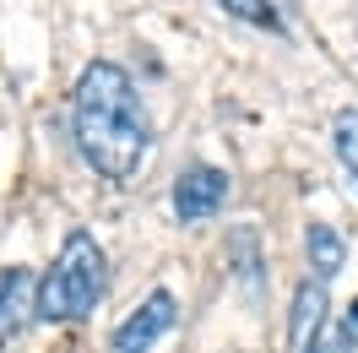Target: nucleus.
<instances>
[{
  "mask_svg": "<svg viewBox=\"0 0 358 353\" xmlns=\"http://www.w3.org/2000/svg\"><path fill=\"white\" fill-rule=\"evenodd\" d=\"M228 201V174L212 163H196L174 179V218L179 223H206Z\"/></svg>",
  "mask_w": 358,
  "mask_h": 353,
  "instance_id": "nucleus-4",
  "label": "nucleus"
},
{
  "mask_svg": "<svg viewBox=\"0 0 358 353\" xmlns=\"http://www.w3.org/2000/svg\"><path fill=\"white\" fill-rule=\"evenodd\" d=\"M304 353H331V348H320V342H315V348H304Z\"/></svg>",
  "mask_w": 358,
  "mask_h": 353,
  "instance_id": "nucleus-12",
  "label": "nucleus"
},
{
  "mask_svg": "<svg viewBox=\"0 0 358 353\" xmlns=\"http://www.w3.org/2000/svg\"><path fill=\"white\" fill-rule=\"evenodd\" d=\"M234 256H239V266H234V272H239V283L250 288V293H255V288H261V272H255V234H250V228H239V234H234Z\"/></svg>",
  "mask_w": 358,
  "mask_h": 353,
  "instance_id": "nucleus-10",
  "label": "nucleus"
},
{
  "mask_svg": "<svg viewBox=\"0 0 358 353\" xmlns=\"http://www.w3.org/2000/svg\"><path fill=\"white\" fill-rule=\"evenodd\" d=\"M174 321H179V299L169 293V288H152V293H147V299L114 326L109 348L114 353H147L152 342H163V337L174 331Z\"/></svg>",
  "mask_w": 358,
  "mask_h": 353,
  "instance_id": "nucleus-3",
  "label": "nucleus"
},
{
  "mask_svg": "<svg viewBox=\"0 0 358 353\" xmlns=\"http://www.w3.org/2000/svg\"><path fill=\"white\" fill-rule=\"evenodd\" d=\"M320 321H326V283H299V293H293V315H288V342L299 353L315 348V331H320Z\"/></svg>",
  "mask_w": 358,
  "mask_h": 353,
  "instance_id": "nucleus-5",
  "label": "nucleus"
},
{
  "mask_svg": "<svg viewBox=\"0 0 358 353\" xmlns=\"http://www.w3.org/2000/svg\"><path fill=\"white\" fill-rule=\"evenodd\" d=\"M27 293H38L33 272H27V266H6V272H0V348L17 337L22 310H33V305H27Z\"/></svg>",
  "mask_w": 358,
  "mask_h": 353,
  "instance_id": "nucleus-6",
  "label": "nucleus"
},
{
  "mask_svg": "<svg viewBox=\"0 0 358 353\" xmlns=\"http://www.w3.org/2000/svg\"><path fill=\"white\" fill-rule=\"evenodd\" d=\"M71 131L76 147L103 179H131L147 158V109L136 98L125 66L114 60H92L76 76V98H71Z\"/></svg>",
  "mask_w": 358,
  "mask_h": 353,
  "instance_id": "nucleus-1",
  "label": "nucleus"
},
{
  "mask_svg": "<svg viewBox=\"0 0 358 353\" xmlns=\"http://www.w3.org/2000/svg\"><path fill=\"white\" fill-rule=\"evenodd\" d=\"M217 6H223L228 17H239V22L271 27V33H277V27H282V17H277V6H271V0H217Z\"/></svg>",
  "mask_w": 358,
  "mask_h": 353,
  "instance_id": "nucleus-9",
  "label": "nucleus"
},
{
  "mask_svg": "<svg viewBox=\"0 0 358 353\" xmlns=\"http://www.w3.org/2000/svg\"><path fill=\"white\" fill-rule=\"evenodd\" d=\"M331 147H336V158H342V169L358 179V109H342L331 120Z\"/></svg>",
  "mask_w": 358,
  "mask_h": 353,
  "instance_id": "nucleus-8",
  "label": "nucleus"
},
{
  "mask_svg": "<svg viewBox=\"0 0 358 353\" xmlns=\"http://www.w3.org/2000/svg\"><path fill=\"white\" fill-rule=\"evenodd\" d=\"M304 250H310L315 283H326V277H336V272L348 266V240L336 234L331 223H310V228H304Z\"/></svg>",
  "mask_w": 358,
  "mask_h": 353,
  "instance_id": "nucleus-7",
  "label": "nucleus"
},
{
  "mask_svg": "<svg viewBox=\"0 0 358 353\" xmlns=\"http://www.w3.org/2000/svg\"><path fill=\"white\" fill-rule=\"evenodd\" d=\"M348 326L358 331V299H353V305H348Z\"/></svg>",
  "mask_w": 358,
  "mask_h": 353,
  "instance_id": "nucleus-11",
  "label": "nucleus"
},
{
  "mask_svg": "<svg viewBox=\"0 0 358 353\" xmlns=\"http://www.w3.org/2000/svg\"><path fill=\"white\" fill-rule=\"evenodd\" d=\"M103 244L92 240L87 228H71L60 256L38 277V293H33V321L44 326H60V321H82L92 315V305L103 299Z\"/></svg>",
  "mask_w": 358,
  "mask_h": 353,
  "instance_id": "nucleus-2",
  "label": "nucleus"
}]
</instances>
